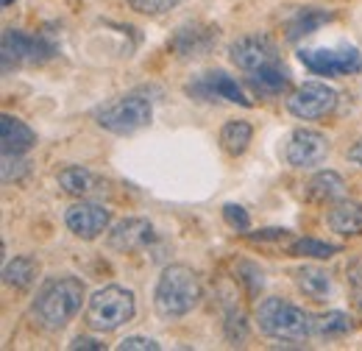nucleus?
<instances>
[{
    "label": "nucleus",
    "instance_id": "22",
    "mask_svg": "<svg viewBox=\"0 0 362 351\" xmlns=\"http://www.w3.org/2000/svg\"><path fill=\"white\" fill-rule=\"evenodd\" d=\"M59 187L67 192V195H76V198H84L90 195L98 184V178L87 171V168H78V165H70V168H62L59 176H56Z\"/></svg>",
    "mask_w": 362,
    "mask_h": 351
},
{
    "label": "nucleus",
    "instance_id": "24",
    "mask_svg": "<svg viewBox=\"0 0 362 351\" xmlns=\"http://www.w3.org/2000/svg\"><path fill=\"white\" fill-rule=\"evenodd\" d=\"M290 257H313V260H332L334 254H340V246H332V243H323L315 237H301V240H293L290 248H287Z\"/></svg>",
    "mask_w": 362,
    "mask_h": 351
},
{
    "label": "nucleus",
    "instance_id": "19",
    "mask_svg": "<svg viewBox=\"0 0 362 351\" xmlns=\"http://www.w3.org/2000/svg\"><path fill=\"white\" fill-rule=\"evenodd\" d=\"M293 279H296V287H298L304 296H310L313 301H326V299L332 296V290H334L332 276H329L326 270L315 267V265L296 267V270H293Z\"/></svg>",
    "mask_w": 362,
    "mask_h": 351
},
{
    "label": "nucleus",
    "instance_id": "17",
    "mask_svg": "<svg viewBox=\"0 0 362 351\" xmlns=\"http://www.w3.org/2000/svg\"><path fill=\"white\" fill-rule=\"evenodd\" d=\"M248 87L254 89L259 98H276V95H284L290 89V73L279 64H268L262 70H254L248 73Z\"/></svg>",
    "mask_w": 362,
    "mask_h": 351
},
{
    "label": "nucleus",
    "instance_id": "27",
    "mask_svg": "<svg viewBox=\"0 0 362 351\" xmlns=\"http://www.w3.org/2000/svg\"><path fill=\"white\" fill-rule=\"evenodd\" d=\"M28 173V162L23 159V154H3V181H20Z\"/></svg>",
    "mask_w": 362,
    "mask_h": 351
},
{
    "label": "nucleus",
    "instance_id": "29",
    "mask_svg": "<svg viewBox=\"0 0 362 351\" xmlns=\"http://www.w3.org/2000/svg\"><path fill=\"white\" fill-rule=\"evenodd\" d=\"M226 338H228V343H234V346L248 338V326H245V318H243V315H228Z\"/></svg>",
    "mask_w": 362,
    "mask_h": 351
},
{
    "label": "nucleus",
    "instance_id": "2",
    "mask_svg": "<svg viewBox=\"0 0 362 351\" xmlns=\"http://www.w3.org/2000/svg\"><path fill=\"white\" fill-rule=\"evenodd\" d=\"M201 301V279L187 265H168L153 290V307L162 318H184Z\"/></svg>",
    "mask_w": 362,
    "mask_h": 351
},
{
    "label": "nucleus",
    "instance_id": "14",
    "mask_svg": "<svg viewBox=\"0 0 362 351\" xmlns=\"http://www.w3.org/2000/svg\"><path fill=\"white\" fill-rule=\"evenodd\" d=\"M153 237H156V234H153L151 220L129 218V220H123V223H117L115 231L109 234V248L129 254V251H136V248H145Z\"/></svg>",
    "mask_w": 362,
    "mask_h": 351
},
{
    "label": "nucleus",
    "instance_id": "34",
    "mask_svg": "<svg viewBox=\"0 0 362 351\" xmlns=\"http://www.w3.org/2000/svg\"><path fill=\"white\" fill-rule=\"evenodd\" d=\"M0 3H3V6H11V3H14V0H0Z\"/></svg>",
    "mask_w": 362,
    "mask_h": 351
},
{
    "label": "nucleus",
    "instance_id": "30",
    "mask_svg": "<svg viewBox=\"0 0 362 351\" xmlns=\"http://www.w3.org/2000/svg\"><path fill=\"white\" fill-rule=\"evenodd\" d=\"M120 351H159L162 346L153 340V338H142V335H132L126 340H120Z\"/></svg>",
    "mask_w": 362,
    "mask_h": 351
},
{
    "label": "nucleus",
    "instance_id": "21",
    "mask_svg": "<svg viewBox=\"0 0 362 351\" xmlns=\"http://www.w3.org/2000/svg\"><path fill=\"white\" fill-rule=\"evenodd\" d=\"M40 276V263L34 257H14L11 263L3 267V279L6 284L17 287V290H28Z\"/></svg>",
    "mask_w": 362,
    "mask_h": 351
},
{
    "label": "nucleus",
    "instance_id": "5",
    "mask_svg": "<svg viewBox=\"0 0 362 351\" xmlns=\"http://www.w3.org/2000/svg\"><path fill=\"white\" fill-rule=\"evenodd\" d=\"M153 117V106L148 98L129 92V95H120L109 103H103L98 112H95V123L109 134H117V137H129V134L142 132Z\"/></svg>",
    "mask_w": 362,
    "mask_h": 351
},
{
    "label": "nucleus",
    "instance_id": "33",
    "mask_svg": "<svg viewBox=\"0 0 362 351\" xmlns=\"http://www.w3.org/2000/svg\"><path fill=\"white\" fill-rule=\"evenodd\" d=\"M349 159H351L354 165H360V168H362V137L354 142V145H351V148H349Z\"/></svg>",
    "mask_w": 362,
    "mask_h": 351
},
{
    "label": "nucleus",
    "instance_id": "11",
    "mask_svg": "<svg viewBox=\"0 0 362 351\" xmlns=\"http://www.w3.org/2000/svg\"><path fill=\"white\" fill-rule=\"evenodd\" d=\"M187 92L198 100H228V103H240V106H251V100L245 98V92L240 89V84L228 76L226 70H209L198 79H192L187 84Z\"/></svg>",
    "mask_w": 362,
    "mask_h": 351
},
{
    "label": "nucleus",
    "instance_id": "7",
    "mask_svg": "<svg viewBox=\"0 0 362 351\" xmlns=\"http://www.w3.org/2000/svg\"><path fill=\"white\" fill-rule=\"evenodd\" d=\"M298 62L326 79H337V76H354L362 73V53L357 47H301L298 50Z\"/></svg>",
    "mask_w": 362,
    "mask_h": 351
},
{
    "label": "nucleus",
    "instance_id": "10",
    "mask_svg": "<svg viewBox=\"0 0 362 351\" xmlns=\"http://www.w3.org/2000/svg\"><path fill=\"white\" fill-rule=\"evenodd\" d=\"M326 156H329V139L317 129H296L284 145L287 165L298 168V171L315 168L320 162H326Z\"/></svg>",
    "mask_w": 362,
    "mask_h": 351
},
{
    "label": "nucleus",
    "instance_id": "6",
    "mask_svg": "<svg viewBox=\"0 0 362 351\" xmlns=\"http://www.w3.org/2000/svg\"><path fill=\"white\" fill-rule=\"evenodd\" d=\"M0 50H3V67L11 70L14 67H34V64H45L56 56V47L47 42L40 34H25L20 28H6L3 40H0Z\"/></svg>",
    "mask_w": 362,
    "mask_h": 351
},
{
    "label": "nucleus",
    "instance_id": "20",
    "mask_svg": "<svg viewBox=\"0 0 362 351\" xmlns=\"http://www.w3.org/2000/svg\"><path fill=\"white\" fill-rule=\"evenodd\" d=\"M343 195H346V181L334 171H320L307 184V198L315 204H332V201H340Z\"/></svg>",
    "mask_w": 362,
    "mask_h": 351
},
{
    "label": "nucleus",
    "instance_id": "18",
    "mask_svg": "<svg viewBox=\"0 0 362 351\" xmlns=\"http://www.w3.org/2000/svg\"><path fill=\"white\" fill-rule=\"evenodd\" d=\"M329 229L343 237H360L362 234V204L360 201H337L329 209Z\"/></svg>",
    "mask_w": 362,
    "mask_h": 351
},
{
    "label": "nucleus",
    "instance_id": "9",
    "mask_svg": "<svg viewBox=\"0 0 362 351\" xmlns=\"http://www.w3.org/2000/svg\"><path fill=\"white\" fill-rule=\"evenodd\" d=\"M228 59L234 67L254 73V70H262L268 64H279V47H276L271 34H245V37L231 42Z\"/></svg>",
    "mask_w": 362,
    "mask_h": 351
},
{
    "label": "nucleus",
    "instance_id": "25",
    "mask_svg": "<svg viewBox=\"0 0 362 351\" xmlns=\"http://www.w3.org/2000/svg\"><path fill=\"white\" fill-rule=\"evenodd\" d=\"M313 326H315L317 335H323V338H343V335H349L354 329L351 318L346 312H337V309L317 315L315 321H313Z\"/></svg>",
    "mask_w": 362,
    "mask_h": 351
},
{
    "label": "nucleus",
    "instance_id": "13",
    "mask_svg": "<svg viewBox=\"0 0 362 351\" xmlns=\"http://www.w3.org/2000/svg\"><path fill=\"white\" fill-rule=\"evenodd\" d=\"M109 220H112L109 209L100 207V204H95V201H78V204H73L64 212L67 229L76 237H81V240H98L109 229Z\"/></svg>",
    "mask_w": 362,
    "mask_h": 351
},
{
    "label": "nucleus",
    "instance_id": "3",
    "mask_svg": "<svg viewBox=\"0 0 362 351\" xmlns=\"http://www.w3.org/2000/svg\"><path fill=\"white\" fill-rule=\"evenodd\" d=\"M257 326L265 338L279 343H307L310 335L315 332L313 318L301 307L271 296L257 307Z\"/></svg>",
    "mask_w": 362,
    "mask_h": 351
},
{
    "label": "nucleus",
    "instance_id": "28",
    "mask_svg": "<svg viewBox=\"0 0 362 351\" xmlns=\"http://www.w3.org/2000/svg\"><path fill=\"white\" fill-rule=\"evenodd\" d=\"M223 220H226L234 231H243V234L251 229V218H248V212L240 204H226L223 207Z\"/></svg>",
    "mask_w": 362,
    "mask_h": 351
},
{
    "label": "nucleus",
    "instance_id": "26",
    "mask_svg": "<svg viewBox=\"0 0 362 351\" xmlns=\"http://www.w3.org/2000/svg\"><path fill=\"white\" fill-rule=\"evenodd\" d=\"M134 11L139 14H148V17H159V14H168L170 8H176L181 0H126Z\"/></svg>",
    "mask_w": 362,
    "mask_h": 351
},
{
    "label": "nucleus",
    "instance_id": "31",
    "mask_svg": "<svg viewBox=\"0 0 362 351\" xmlns=\"http://www.w3.org/2000/svg\"><path fill=\"white\" fill-rule=\"evenodd\" d=\"M287 237V229H262L259 234H251L254 243H265V240H284Z\"/></svg>",
    "mask_w": 362,
    "mask_h": 351
},
{
    "label": "nucleus",
    "instance_id": "32",
    "mask_svg": "<svg viewBox=\"0 0 362 351\" xmlns=\"http://www.w3.org/2000/svg\"><path fill=\"white\" fill-rule=\"evenodd\" d=\"M70 351H78V349H95V351H103V343L100 340H95V338H76L70 346Z\"/></svg>",
    "mask_w": 362,
    "mask_h": 351
},
{
    "label": "nucleus",
    "instance_id": "1",
    "mask_svg": "<svg viewBox=\"0 0 362 351\" xmlns=\"http://www.w3.org/2000/svg\"><path fill=\"white\" fill-rule=\"evenodd\" d=\"M81 304H84V282L76 276H56L40 287L31 304V315L42 329L59 332L78 315Z\"/></svg>",
    "mask_w": 362,
    "mask_h": 351
},
{
    "label": "nucleus",
    "instance_id": "15",
    "mask_svg": "<svg viewBox=\"0 0 362 351\" xmlns=\"http://www.w3.org/2000/svg\"><path fill=\"white\" fill-rule=\"evenodd\" d=\"M334 20V11H329V8H320V6H301V8H296L290 17H287V23H284V37L290 40V42H298L301 37H310V34H315L320 25H326V23H332Z\"/></svg>",
    "mask_w": 362,
    "mask_h": 351
},
{
    "label": "nucleus",
    "instance_id": "4",
    "mask_svg": "<svg viewBox=\"0 0 362 351\" xmlns=\"http://www.w3.org/2000/svg\"><path fill=\"white\" fill-rule=\"evenodd\" d=\"M136 312L134 293L120 284L100 287L87 304V326L95 332H115L126 326Z\"/></svg>",
    "mask_w": 362,
    "mask_h": 351
},
{
    "label": "nucleus",
    "instance_id": "16",
    "mask_svg": "<svg viewBox=\"0 0 362 351\" xmlns=\"http://www.w3.org/2000/svg\"><path fill=\"white\" fill-rule=\"evenodd\" d=\"M0 139H3V154H28L37 145L34 129L14 115L0 117Z\"/></svg>",
    "mask_w": 362,
    "mask_h": 351
},
{
    "label": "nucleus",
    "instance_id": "12",
    "mask_svg": "<svg viewBox=\"0 0 362 351\" xmlns=\"http://www.w3.org/2000/svg\"><path fill=\"white\" fill-rule=\"evenodd\" d=\"M221 37V28L218 25H209V23H187L179 25L176 34L170 37V50L179 56V59H198V56H206Z\"/></svg>",
    "mask_w": 362,
    "mask_h": 351
},
{
    "label": "nucleus",
    "instance_id": "23",
    "mask_svg": "<svg viewBox=\"0 0 362 351\" xmlns=\"http://www.w3.org/2000/svg\"><path fill=\"white\" fill-rule=\"evenodd\" d=\"M254 139V129L245 120H231L221 129V148L228 156H243Z\"/></svg>",
    "mask_w": 362,
    "mask_h": 351
},
{
    "label": "nucleus",
    "instance_id": "8",
    "mask_svg": "<svg viewBox=\"0 0 362 351\" xmlns=\"http://www.w3.org/2000/svg\"><path fill=\"white\" fill-rule=\"evenodd\" d=\"M337 106V92L323 81H307L287 98V109L298 120H320Z\"/></svg>",
    "mask_w": 362,
    "mask_h": 351
}]
</instances>
